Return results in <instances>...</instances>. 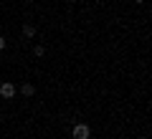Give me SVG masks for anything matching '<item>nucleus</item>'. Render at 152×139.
<instances>
[{
  "label": "nucleus",
  "instance_id": "nucleus-1",
  "mask_svg": "<svg viewBox=\"0 0 152 139\" xmlns=\"http://www.w3.org/2000/svg\"><path fill=\"white\" fill-rule=\"evenodd\" d=\"M71 134H74V139H91V127L84 124V122H79V124H74Z\"/></svg>",
  "mask_w": 152,
  "mask_h": 139
},
{
  "label": "nucleus",
  "instance_id": "nucleus-5",
  "mask_svg": "<svg viewBox=\"0 0 152 139\" xmlns=\"http://www.w3.org/2000/svg\"><path fill=\"white\" fill-rule=\"evenodd\" d=\"M33 53H36V56H38V58H41V56H43V53H46V48H43V46H36V48H33Z\"/></svg>",
  "mask_w": 152,
  "mask_h": 139
},
{
  "label": "nucleus",
  "instance_id": "nucleus-2",
  "mask_svg": "<svg viewBox=\"0 0 152 139\" xmlns=\"http://www.w3.org/2000/svg\"><path fill=\"white\" fill-rule=\"evenodd\" d=\"M0 96H3V99H13V96H15V86H13L10 81L0 84Z\"/></svg>",
  "mask_w": 152,
  "mask_h": 139
},
{
  "label": "nucleus",
  "instance_id": "nucleus-8",
  "mask_svg": "<svg viewBox=\"0 0 152 139\" xmlns=\"http://www.w3.org/2000/svg\"><path fill=\"white\" fill-rule=\"evenodd\" d=\"M66 3H74V0H66Z\"/></svg>",
  "mask_w": 152,
  "mask_h": 139
},
{
  "label": "nucleus",
  "instance_id": "nucleus-6",
  "mask_svg": "<svg viewBox=\"0 0 152 139\" xmlns=\"http://www.w3.org/2000/svg\"><path fill=\"white\" fill-rule=\"evenodd\" d=\"M5 43H8V41H5V38H3V36H0V51L5 48Z\"/></svg>",
  "mask_w": 152,
  "mask_h": 139
},
{
  "label": "nucleus",
  "instance_id": "nucleus-7",
  "mask_svg": "<svg viewBox=\"0 0 152 139\" xmlns=\"http://www.w3.org/2000/svg\"><path fill=\"white\" fill-rule=\"evenodd\" d=\"M137 3H145V0H137Z\"/></svg>",
  "mask_w": 152,
  "mask_h": 139
},
{
  "label": "nucleus",
  "instance_id": "nucleus-3",
  "mask_svg": "<svg viewBox=\"0 0 152 139\" xmlns=\"http://www.w3.org/2000/svg\"><path fill=\"white\" fill-rule=\"evenodd\" d=\"M20 94H23V96H33V94H36V86H33V84H23L20 86Z\"/></svg>",
  "mask_w": 152,
  "mask_h": 139
},
{
  "label": "nucleus",
  "instance_id": "nucleus-4",
  "mask_svg": "<svg viewBox=\"0 0 152 139\" xmlns=\"http://www.w3.org/2000/svg\"><path fill=\"white\" fill-rule=\"evenodd\" d=\"M23 36H26V38H33V36H36V25L26 23V25H23Z\"/></svg>",
  "mask_w": 152,
  "mask_h": 139
}]
</instances>
